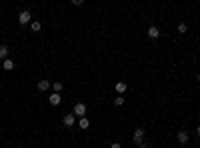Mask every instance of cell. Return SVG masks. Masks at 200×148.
<instances>
[{
    "label": "cell",
    "mask_w": 200,
    "mask_h": 148,
    "mask_svg": "<svg viewBox=\"0 0 200 148\" xmlns=\"http://www.w3.org/2000/svg\"><path fill=\"white\" fill-rule=\"evenodd\" d=\"M30 10H22V12H20V14H18V22L20 24H28V22H30Z\"/></svg>",
    "instance_id": "1"
},
{
    "label": "cell",
    "mask_w": 200,
    "mask_h": 148,
    "mask_svg": "<svg viewBox=\"0 0 200 148\" xmlns=\"http://www.w3.org/2000/svg\"><path fill=\"white\" fill-rule=\"evenodd\" d=\"M62 122H64V126H66V128L74 126V124H76V120H74V114H66V116H64V120H62Z\"/></svg>",
    "instance_id": "5"
},
{
    "label": "cell",
    "mask_w": 200,
    "mask_h": 148,
    "mask_svg": "<svg viewBox=\"0 0 200 148\" xmlns=\"http://www.w3.org/2000/svg\"><path fill=\"white\" fill-rule=\"evenodd\" d=\"M138 148H148V144H144V142H140V144H138Z\"/></svg>",
    "instance_id": "19"
},
{
    "label": "cell",
    "mask_w": 200,
    "mask_h": 148,
    "mask_svg": "<svg viewBox=\"0 0 200 148\" xmlns=\"http://www.w3.org/2000/svg\"><path fill=\"white\" fill-rule=\"evenodd\" d=\"M78 126H80L82 130H86L88 126H90V120H88L86 116H80V118H78Z\"/></svg>",
    "instance_id": "6"
},
{
    "label": "cell",
    "mask_w": 200,
    "mask_h": 148,
    "mask_svg": "<svg viewBox=\"0 0 200 148\" xmlns=\"http://www.w3.org/2000/svg\"><path fill=\"white\" fill-rule=\"evenodd\" d=\"M60 92H52V94H50V98H48V102L52 104V106H58V104H60Z\"/></svg>",
    "instance_id": "4"
},
{
    "label": "cell",
    "mask_w": 200,
    "mask_h": 148,
    "mask_svg": "<svg viewBox=\"0 0 200 148\" xmlns=\"http://www.w3.org/2000/svg\"><path fill=\"white\" fill-rule=\"evenodd\" d=\"M110 148H122V146L118 144V142H112V144H110Z\"/></svg>",
    "instance_id": "17"
},
{
    "label": "cell",
    "mask_w": 200,
    "mask_h": 148,
    "mask_svg": "<svg viewBox=\"0 0 200 148\" xmlns=\"http://www.w3.org/2000/svg\"><path fill=\"white\" fill-rule=\"evenodd\" d=\"M48 88H50V82H48V80H40V82H38V90H40V92L48 90Z\"/></svg>",
    "instance_id": "9"
},
{
    "label": "cell",
    "mask_w": 200,
    "mask_h": 148,
    "mask_svg": "<svg viewBox=\"0 0 200 148\" xmlns=\"http://www.w3.org/2000/svg\"><path fill=\"white\" fill-rule=\"evenodd\" d=\"M0 58H2V60H4V58H8V46L6 44L0 46Z\"/></svg>",
    "instance_id": "13"
},
{
    "label": "cell",
    "mask_w": 200,
    "mask_h": 148,
    "mask_svg": "<svg viewBox=\"0 0 200 148\" xmlns=\"http://www.w3.org/2000/svg\"><path fill=\"white\" fill-rule=\"evenodd\" d=\"M198 82H200V74H198Z\"/></svg>",
    "instance_id": "21"
},
{
    "label": "cell",
    "mask_w": 200,
    "mask_h": 148,
    "mask_svg": "<svg viewBox=\"0 0 200 148\" xmlns=\"http://www.w3.org/2000/svg\"><path fill=\"white\" fill-rule=\"evenodd\" d=\"M196 134H198V136H200V126H198V128H196Z\"/></svg>",
    "instance_id": "20"
},
{
    "label": "cell",
    "mask_w": 200,
    "mask_h": 148,
    "mask_svg": "<svg viewBox=\"0 0 200 148\" xmlns=\"http://www.w3.org/2000/svg\"><path fill=\"white\" fill-rule=\"evenodd\" d=\"M2 66H4V70H12V68H14V62H12L10 58H4V60H2Z\"/></svg>",
    "instance_id": "10"
},
{
    "label": "cell",
    "mask_w": 200,
    "mask_h": 148,
    "mask_svg": "<svg viewBox=\"0 0 200 148\" xmlns=\"http://www.w3.org/2000/svg\"><path fill=\"white\" fill-rule=\"evenodd\" d=\"M74 114H76V116H86V106H84L82 102L74 104Z\"/></svg>",
    "instance_id": "3"
},
{
    "label": "cell",
    "mask_w": 200,
    "mask_h": 148,
    "mask_svg": "<svg viewBox=\"0 0 200 148\" xmlns=\"http://www.w3.org/2000/svg\"><path fill=\"white\" fill-rule=\"evenodd\" d=\"M132 140L136 142V144H140V142L144 140V130H142V128H136V130H134V134H132Z\"/></svg>",
    "instance_id": "2"
},
{
    "label": "cell",
    "mask_w": 200,
    "mask_h": 148,
    "mask_svg": "<svg viewBox=\"0 0 200 148\" xmlns=\"http://www.w3.org/2000/svg\"><path fill=\"white\" fill-rule=\"evenodd\" d=\"M148 36H150V38H158L160 36L158 26H148Z\"/></svg>",
    "instance_id": "7"
},
{
    "label": "cell",
    "mask_w": 200,
    "mask_h": 148,
    "mask_svg": "<svg viewBox=\"0 0 200 148\" xmlns=\"http://www.w3.org/2000/svg\"><path fill=\"white\" fill-rule=\"evenodd\" d=\"M114 104H116V106H122V104H124V98H122V96H116V98H114Z\"/></svg>",
    "instance_id": "16"
},
{
    "label": "cell",
    "mask_w": 200,
    "mask_h": 148,
    "mask_svg": "<svg viewBox=\"0 0 200 148\" xmlns=\"http://www.w3.org/2000/svg\"><path fill=\"white\" fill-rule=\"evenodd\" d=\"M72 2H74V4H76V6H80V4H82V2H84V0H72Z\"/></svg>",
    "instance_id": "18"
},
{
    "label": "cell",
    "mask_w": 200,
    "mask_h": 148,
    "mask_svg": "<svg viewBox=\"0 0 200 148\" xmlns=\"http://www.w3.org/2000/svg\"><path fill=\"white\" fill-rule=\"evenodd\" d=\"M30 30L32 32H40L42 30V24L38 22V20H34V22H30Z\"/></svg>",
    "instance_id": "11"
},
{
    "label": "cell",
    "mask_w": 200,
    "mask_h": 148,
    "mask_svg": "<svg viewBox=\"0 0 200 148\" xmlns=\"http://www.w3.org/2000/svg\"><path fill=\"white\" fill-rule=\"evenodd\" d=\"M126 92V84L124 82H116V94H124Z\"/></svg>",
    "instance_id": "12"
},
{
    "label": "cell",
    "mask_w": 200,
    "mask_h": 148,
    "mask_svg": "<svg viewBox=\"0 0 200 148\" xmlns=\"http://www.w3.org/2000/svg\"><path fill=\"white\" fill-rule=\"evenodd\" d=\"M52 90H54V92H60V90H62V82H54V84H52Z\"/></svg>",
    "instance_id": "15"
},
{
    "label": "cell",
    "mask_w": 200,
    "mask_h": 148,
    "mask_svg": "<svg viewBox=\"0 0 200 148\" xmlns=\"http://www.w3.org/2000/svg\"><path fill=\"white\" fill-rule=\"evenodd\" d=\"M188 140H190V138H188V134H186L184 130H182V132H178V142H180V144H186Z\"/></svg>",
    "instance_id": "8"
},
{
    "label": "cell",
    "mask_w": 200,
    "mask_h": 148,
    "mask_svg": "<svg viewBox=\"0 0 200 148\" xmlns=\"http://www.w3.org/2000/svg\"><path fill=\"white\" fill-rule=\"evenodd\" d=\"M186 30H188V24H184V22H180V24H178V32H180V34H184Z\"/></svg>",
    "instance_id": "14"
}]
</instances>
